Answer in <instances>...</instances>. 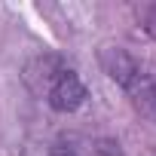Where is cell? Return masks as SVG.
Returning a JSON list of instances; mask_svg holds the SVG:
<instances>
[{"label":"cell","mask_w":156,"mask_h":156,"mask_svg":"<svg viewBox=\"0 0 156 156\" xmlns=\"http://www.w3.org/2000/svg\"><path fill=\"white\" fill-rule=\"evenodd\" d=\"M46 101L58 113H73L76 107H83V101H86V86H83L80 76L67 67V70L58 73V80L46 89Z\"/></svg>","instance_id":"6da1fadb"},{"label":"cell","mask_w":156,"mask_h":156,"mask_svg":"<svg viewBox=\"0 0 156 156\" xmlns=\"http://www.w3.org/2000/svg\"><path fill=\"white\" fill-rule=\"evenodd\" d=\"M98 61H101L104 73L110 76L116 86H122L126 92L141 80V73H144V67H141L126 49H119V46H104V49L98 52Z\"/></svg>","instance_id":"7a4b0ae2"},{"label":"cell","mask_w":156,"mask_h":156,"mask_svg":"<svg viewBox=\"0 0 156 156\" xmlns=\"http://www.w3.org/2000/svg\"><path fill=\"white\" fill-rule=\"evenodd\" d=\"M129 95H132L135 110H138L141 116H147L150 122H156V76L144 70V73H141V80L129 89Z\"/></svg>","instance_id":"3957f363"},{"label":"cell","mask_w":156,"mask_h":156,"mask_svg":"<svg viewBox=\"0 0 156 156\" xmlns=\"http://www.w3.org/2000/svg\"><path fill=\"white\" fill-rule=\"evenodd\" d=\"M49 156H80V153H76V147L70 141H55L52 150H49Z\"/></svg>","instance_id":"277c9868"}]
</instances>
